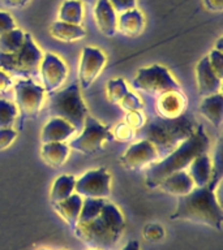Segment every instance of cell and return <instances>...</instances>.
Returning a JSON list of instances; mask_svg holds the SVG:
<instances>
[{"instance_id":"1","label":"cell","mask_w":223,"mask_h":250,"mask_svg":"<svg viewBox=\"0 0 223 250\" xmlns=\"http://www.w3.org/2000/svg\"><path fill=\"white\" fill-rule=\"evenodd\" d=\"M125 228L124 216L107 199L85 198L74 234L90 248L110 250L116 245Z\"/></svg>"},{"instance_id":"2","label":"cell","mask_w":223,"mask_h":250,"mask_svg":"<svg viewBox=\"0 0 223 250\" xmlns=\"http://www.w3.org/2000/svg\"><path fill=\"white\" fill-rule=\"evenodd\" d=\"M222 176L221 162H217V168L213 169L210 181L201 188H193L188 194L178 199L175 212L171 215L172 220H187V222L205 224L217 230L222 229L223 211L217 201L214 190Z\"/></svg>"},{"instance_id":"3","label":"cell","mask_w":223,"mask_h":250,"mask_svg":"<svg viewBox=\"0 0 223 250\" xmlns=\"http://www.w3.org/2000/svg\"><path fill=\"white\" fill-rule=\"evenodd\" d=\"M199 123L191 113L183 112L178 117L154 116L134 130V138L150 142L156 150L158 158L163 159L183 141L191 137Z\"/></svg>"},{"instance_id":"4","label":"cell","mask_w":223,"mask_h":250,"mask_svg":"<svg viewBox=\"0 0 223 250\" xmlns=\"http://www.w3.org/2000/svg\"><path fill=\"white\" fill-rule=\"evenodd\" d=\"M209 146H210V141L205 132V128L199 124L191 137L183 141L174 151L164 156L160 162L152 164L146 169V177H145L146 187L149 189H156L162 183V180L166 179L167 176L174 172L184 171L196 156L207 152Z\"/></svg>"},{"instance_id":"5","label":"cell","mask_w":223,"mask_h":250,"mask_svg":"<svg viewBox=\"0 0 223 250\" xmlns=\"http://www.w3.org/2000/svg\"><path fill=\"white\" fill-rule=\"evenodd\" d=\"M48 112L52 117H60L69 123L76 132L82 129L89 112L80 94L78 82H73L67 89L48 94Z\"/></svg>"},{"instance_id":"6","label":"cell","mask_w":223,"mask_h":250,"mask_svg":"<svg viewBox=\"0 0 223 250\" xmlns=\"http://www.w3.org/2000/svg\"><path fill=\"white\" fill-rule=\"evenodd\" d=\"M43 54L35 44L30 34L25 33V39L21 48L13 54L0 52V70L16 77L30 78L38 73Z\"/></svg>"},{"instance_id":"7","label":"cell","mask_w":223,"mask_h":250,"mask_svg":"<svg viewBox=\"0 0 223 250\" xmlns=\"http://www.w3.org/2000/svg\"><path fill=\"white\" fill-rule=\"evenodd\" d=\"M132 87L152 97H159L163 93L172 90H181L167 68L156 64L138 69L137 76L133 78Z\"/></svg>"},{"instance_id":"8","label":"cell","mask_w":223,"mask_h":250,"mask_svg":"<svg viewBox=\"0 0 223 250\" xmlns=\"http://www.w3.org/2000/svg\"><path fill=\"white\" fill-rule=\"evenodd\" d=\"M112 141L113 134L111 129L102 125L93 116L88 115L82 126L81 134L70 141L68 146L85 155H94L103 150L106 144H110Z\"/></svg>"},{"instance_id":"9","label":"cell","mask_w":223,"mask_h":250,"mask_svg":"<svg viewBox=\"0 0 223 250\" xmlns=\"http://www.w3.org/2000/svg\"><path fill=\"white\" fill-rule=\"evenodd\" d=\"M15 93L20 116L19 129L21 130L25 121L38 116L45 98V89L30 78H23L15 85Z\"/></svg>"},{"instance_id":"10","label":"cell","mask_w":223,"mask_h":250,"mask_svg":"<svg viewBox=\"0 0 223 250\" xmlns=\"http://www.w3.org/2000/svg\"><path fill=\"white\" fill-rule=\"evenodd\" d=\"M74 190L84 198L109 199L111 195V175L105 167L91 169L76 180Z\"/></svg>"},{"instance_id":"11","label":"cell","mask_w":223,"mask_h":250,"mask_svg":"<svg viewBox=\"0 0 223 250\" xmlns=\"http://www.w3.org/2000/svg\"><path fill=\"white\" fill-rule=\"evenodd\" d=\"M106 65V56L99 48L84 47L81 51L78 85L82 89H89Z\"/></svg>"},{"instance_id":"12","label":"cell","mask_w":223,"mask_h":250,"mask_svg":"<svg viewBox=\"0 0 223 250\" xmlns=\"http://www.w3.org/2000/svg\"><path fill=\"white\" fill-rule=\"evenodd\" d=\"M158 158L156 150L150 142L145 140H138V142L129 146V148L120 158L121 166L129 171H141L144 168L150 167Z\"/></svg>"},{"instance_id":"13","label":"cell","mask_w":223,"mask_h":250,"mask_svg":"<svg viewBox=\"0 0 223 250\" xmlns=\"http://www.w3.org/2000/svg\"><path fill=\"white\" fill-rule=\"evenodd\" d=\"M39 70L42 76L43 89L47 94L58 90L66 82L68 76V69L62 59L51 52L43 55Z\"/></svg>"},{"instance_id":"14","label":"cell","mask_w":223,"mask_h":250,"mask_svg":"<svg viewBox=\"0 0 223 250\" xmlns=\"http://www.w3.org/2000/svg\"><path fill=\"white\" fill-rule=\"evenodd\" d=\"M196 78L199 87L200 97H209L213 94L219 93L222 86V78L215 73L207 60V56L202 58L196 66Z\"/></svg>"},{"instance_id":"15","label":"cell","mask_w":223,"mask_h":250,"mask_svg":"<svg viewBox=\"0 0 223 250\" xmlns=\"http://www.w3.org/2000/svg\"><path fill=\"white\" fill-rule=\"evenodd\" d=\"M187 108V98L184 95L183 90H172L163 93L158 97L156 109L159 116L162 117H178L185 112Z\"/></svg>"},{"instance_id":"16","label":"cell","mask_w":223,"mask_h":250,"mask_svg":"<svg viewBox=\"0 0 223 250\" xmlns=\"http://www.w3.org/2000/svg\"><path fill=\"white\" fill-rule=\"evenodd\" d=\"M94 17L99 30L107 37H113L117 31L116 12L109 0H97L94 8Z\"/></svg>"},{"instance_id":"17","label":"cell","mask_w":223,"mask_h":250,"mask_svg":"<svg viewBox=\"0 0 223 250\" xmlns=\"http://www.w3.org/2000/svg\"><path fill=\"white\" fill-rule=\"evenodd\" d=\"M76 133V129L60 117H52L42 129L41 140L42 144L48 142H64Z\"/></svg>"},{"instance_id":"18","label":"cell","mask_w":223,"mask_h":250,"mask_svg":"<svg viewBox=\"0 0 223 250\" xmlns=\"http://www.w3.org/2000/svg\"><path fill=\"white\" fill-rule=\"evenodd\" d=\"M162 190L168 193V194L181 197V195L188 194L189 191L195 188V184L192 181L191 176L185 171L174 172L166 179L162 180V183L158 185Z\"/></svg>"},{"instance_id":"19","label":"cell","mask_w":223,"mask_h":250,"mask_svg":"<svg viewBox=\"0 0 223 250\" xmlns=\"http://www.w3.org/2000/svg\"><path fill=\"white\" fill-rule=\"evenodd\" d=\"M145 19L137 8L121 12L117 19V30L127 37H137L144 31Z\"/></svg>"},{"instance_id":"20","label":"cell","mask_w":223,"mask_h":250,"mask_svg":"<svg viewBox=\"0 0 223 250\" xmlns=\"http://www.w3.org/2000/svg\"><path fill=\"white\" fill-rule=\"evenodd\" d=\"M188 168H189L188 175L191 176L195 187H205L210 181L213 168H211V160L207 155V152L196 156L195 159L191 162V164L188 166Z\"/></svg>"},{"instance_id":"21","label":"cell","mask_w":223,"mask_h":250,"mask_svg":"<svg viewBox=\"0 0 223 250\" xmlns=\"http://www.w3.org/2000/svg\"><path fill=\"white\" fill-rule=\"evenodd\" d=\"M82 197L76 194L69 195L68 198L63 199L60 202L52 203L54 206V210L58 212L60 216H62L64 220H66L68 224L70 226V228L73 229L76 223L78 220V216H80V212H81L82 208Z\"/></svg>"},{"instance_id":"22","label":"cell","mask_w":223,"mask_h":250,"mask_svg":"<svg viewBox=\"0 0 223 250\" xmlns=\"http://www.w3.org/2000/svg\"><path fill=\"white\" fill-rule=\"evenodd\" d=\"M199 111L214 125L215 128H221L223 123V95L221 93L213 94L205 97L200 103Z\"/></svg>"},{"instance_id":"23","label":"cell","mask_w":223,"mask_h":250,"mask_svg":"<svg viewBox=\"0 0 223 250\" xmlns=\"http://www.w3.org/2000/svg\"><path fill=\"white\" fill-rule=\"evenodd\" d=\"M43 162L51 168L62 167L69 155V146L64 142H48L41 148Z\"/></svg>"},{"instance_id":"24","label":"cell","mask_w":223,"mask_h":250,"mask_svg":"<svg viewBox=\"0 0 223 250\" xmlns=\"http://www.w3.org/2000/svg\"><path fill=\"white\" fill-rule=\"evenodd\" d=\"M50 34L52 35V38L58 39V41L69 43L85 38L86 31L80 25L56 21L51 25Z\"/></svg>"},{"instance_id":"25","label":"cell","mask_w":223,"mask_h":250,"mask_svg":"<svg viewBox=\"0 0 223 250\" xmlns=\"http://www.w3.org/2000/svg\"><path fill=\"white\" fill-rule=\"evenodd\" d=\"M76 177L72 175H62L55 180L50 191L51 203L60 202L73 194Z\"/></svg>"},{"instance_id":"26","label":"cell","mask_w":223,"mask_h":250,"mask_svg":"<svg viewBox=\"0 0 223 250\" xmlns=\"http://www.w3.org/2000/svg\"><path fill=\"white\" fill-rule=\"evenodd\" d=\"M84 20V5L81 0H66L59 9V21L80 25Z\"/></svg>"},{"instance_id":"27","label":"cell","mask_w":223,"mask_h":250,"mask_svg":"<svg viewBox=\"0 0 223 250\" xmlns=\"http://www.w3.org/2000/svg\"><path fill=\"white\" fill-rule=\"evenodd\" d=\"M25 39V33L15 27L13 30L0 35V52L1 54H13L21 48Z\"/></svg>"},{"instance_id":"28","label":"cell","mask_w":223,"mask_h":250,"mask_svg":"<svg viewBox=\"0 0 223 250\" xmlns=\"http://www.w3.org/2000/svg\"><path fill=\"white\" fill-rule=\"evenodd\" d=\"M17 116H19L17 105L5 99H0V129L12 128Z\"/></svg>"},{"instance_id":"29","label":"cell","mask_w":223,"mask_h":250,"mask_svg":"<svg viewBox=\"0 0 223 250\" xmlns=\"http://www.w3.org/2000/svg\"><path fill=\"white\" fill-rule=\"evenodd\" d=\"M129 93L127 83L123 78H115L107 83V97L113 104H119L121 99Z\"/></svg>"},{"instance_id":"30","label":"cell","mask_w":223,"mask_h":250,"mask_svg":"<svg viewBox=\"0 0 223 250\" xmlns=\"http://www.w3.org/2000/svg\"><path fill=\"white\" fill-rule=\"evenodd\" d=\"M113 140H117L119 142H129L134 138V129H132L128 124L121 123L115 126V130L112 132Z\"/></svg>"},{"instance_id":"31","label":"cell","mask_w":223,"mask_h":250,"mask_svg":"<svg viewBox=\"0 0 223 250\" xmlns=\"http://www.w3.org/2000/svg\"><path fill=\"white\" fill-rule=\"evenodd\" d=\"M142 236H144V238H146L148 241H160V240L164 237L163 227L159 226V224H156V223L148 224V226L144 228Z\"/></svg>"},{"instance_id":"32","label":"cell","mask_w":223,"mask_h":250,"mask_svg":"<svg viewBox=\"0 0 223 250\" xmlns=\"http://www.w3.org/2000/svg\"><path fill=\"white\" fill-rule=\"evenodd\" d=\"M119 104H120V107L124 109L125 112H128V111H140L144 107L142 102L140 101V98L134 95L133 93H131V91L121 99Z\"/></svg>"},{"instance_id":"33","label":"cell","mask_w":223,"mask_h":250,"mask_svg":"<svg viewBox=\"0 0 223 250\" xmlns=\"http://www.w3.org/2000/svg\"><path fill=\"white\" fill-rule=\"evenodd\" d=\"M207 60L210 62V66L213 68L215 73L218 74L219 77L223 78V52L213 48L210 54L207 55Z\"/></svg>"},{"instance_id":"34","label":"cell","mask_w":223,"mask_h":250,"mask_svg":"<svg viewBox=\"0 0 223 250\" xmlns=\"http://www.w3.org/2000/svg\"><path fill=\"white\" fill-rule=\"evenodd\" d=\"M145 121H146V119H145L144 113L140 109V111H128L127 115H125L124 123L128 124L132 129L137 130V129H140L145 124Z\"/></svg>"},{"instance_id":"35","label":"cell","mask_w":223,"mask_h":250,"mask_svg":"<svg viewBox=\"0 0 223 250\" xmlns=\"http://www.w3.org/2000/svg\"><path fill=\"white\" fill-rule=\"evenodd\" d=\"M17 132L12 128H1L0 129V150H5L12 145L16 140Z\"/></svg>"},{"instance_id":"36","label":"cell","mask_w":223,"mask_h":250,"mask_svg":"<svg viewBox=\"0 0 223 250\" xmlns=\"http://www.w3.org/2000/svg\"><path fill=\"white\" fill-rule=\"evenodd\" d=\"M16 27V22L13 17L7 12L0 11V35L7 33L9 30H13Z\"/></svg>"},{"instance_id":"37","label":"cell","mask_w":223,"mask_h":250,"mask_svg":"<svg viewBox=\"0 0 223 250\" xmlns=\"http://www.w3.org/2000/svg\"><path fill=\"white\" fill-rule=\"evenodd\" d=\"M109 1L116 13H121V12L128 11V9H133V8H136L137 3V0H109Z\"/></svg>"},{"instance_id":"38","label":"cell","mask_w":223,"mask_h":250,"mask_svg":"<svg viewBox=\"0 0 223 250\" xmlns=\"http://www.w3.org/2000/svg\"><path fill=\"white\" fill-rule=\"evenodd\" d=\"M12 86H13V81H12V78L8 76L5 72L3 70H0V94L5 93L8 90L11 89Z\"/></svg>"},{"instance_id":"39","label":"cell","mask_w":223,"mask_h":250,"mask_svg":"<svg viewBox=\"0 0 223 250\" xmlns=\"http://www.w3.org/2000/svg\"><path fill=\"white\" fill-rule=\"evenodd\" d=\"M203 5L210 12L223 11V0H203Z\"/></svg>"},{"instance_id":"40","label":"cell","mask_w":223,"mask_h":250,"mask_svg":"<svg viewBox=\"0 0 223 250\" xmlns=\"http://www.w3.org/2000/svg\"><path fill=\"white\" fill-rule=\"evenodd\" d=\"M30 0H3V4L7 8H12V9H19V8H23L29 3Z\"/></svg>"},{"instance_id":"41","label":"cell","mask_w":223,"mask_h":250,"mask_svg":"<svg viewBox=\"0 0 223 250\" xmlns=\"http://www.w3.org/2000/svg\"><path fill=\"white\" fill-rule=\"evenodd\" d=\"M123 250H140V244L136 240H133V241H129L127 245L123 248Z\"/></svg>"},{"instance_id":"42","label":"cell","mask_w":223,"mask_h":250,"mask_svg":"<svg viewBox=\"0 0 223 250\" xmlns=\"http://www.w3.org/2000/svg\"><path fill=\"white\" fill-rule=\"evenodd\" d=\"M81 1H88V3H93L95 0H81Z\"/></svg>"},{"instance_id":"43","label":"cell","mask_w":223,"mask_h":250,"mask_svg":"<svg viewBox=\"0 0 223 250\" xmlns=\"http://www.w3.org/2000/svg\"><path fill=\"white\" fill-rule=\"evenodd\" d=\"M93 250H98V249H93Z\"/></svg>"},{"instance_id":"44","label":"cell","mask_w":223,"mask_h":250,"mask_svg":"<svg viewBox=\"0 0 223 250\" xmlns=\"http://www.w3.org/2000/svg\"><path fill=\"white\" fill-rule=\"evenodd\" d=\"M42 250H45V249H42Z\"/></svg>"}]
</instances>
